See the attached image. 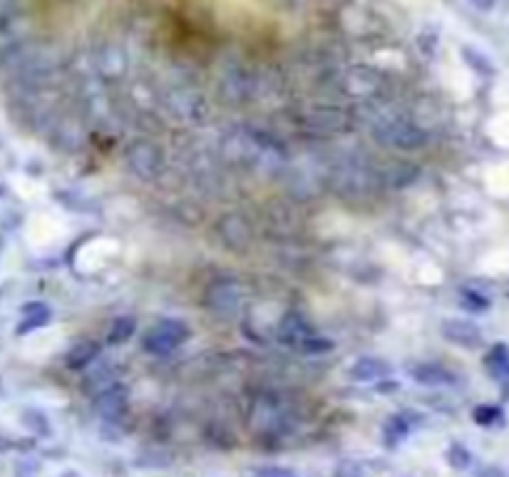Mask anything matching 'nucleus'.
I'll return each instance as SVG.
<instances>
[{
  "instance_id": "nucleus-12",
  "label": "nucleus",
  "mask_w": 509,
  "mask_h": 477,
  "mask_svg": "<svg viewBox=\"0 0 509 477\" xmlns=\"http://www.w3.org/2000/svg\"><path fill=\"white\" fill-rule=\"evenodd\" d=\"M447 463H450L452 468H457V470H465V468H470L472 455L467 453L462 445H452V448L447 450Z\"/></svg>"
},
{
  "instance_id": "nucleus-17",
  "label": "nucleus",
  "mask_w": 509,
  "mask_h": 477,
  "mask_svg": "<svg viewBox=\"0 0 509 477\" xmlns=\"http://www.w3.org/2000/svg\"><path fill=\"white\" fill-rule=\"evenodd\" d=\"M487 304H490V301H487L485 296L475 294V291H462V306H465V309L482 311V309H487Z\"/></svg>"
},
{
  "instance_id": "nucleus-10",
  "label": "nucleus",
  "mask_w": 509,
  "mask_h": 477,
  "mask_svg": "<svg viewBox=\"0 0 509 477\" xmlns=\"http://www.w3.org/2000/svg\"><path fill=\"white\" fill-rule=\"evenodd\" d=\"M382 433H385L387 443H400V440L410 433V423H407L402 415H392L385 423V428H382Z\"/></svg>"
},
{
  "instance_id": "nucleus-2",
  "label": "nucleus",
  "mask_w": 509,
  "mask_h": 477,
  "mask_svg": "<svg viewBox=\"0 0 509 477\" xmlns=\"http://www.w3.org/2000/svg\"><path fill=\"white\" fill-rule=\"evenodd\" d=\"M442 336L450 343L462 345V348H480L482 345V331L470 321H445L442 323Z\"/></svg>"
},
{
  "instance_id": "nucleus-14",
  "label": "nucleus",
  "mask_w": 509,
  "mask_h": 477,
  "mask_svg": "<svg viewBox=\"0 0 509 477\" xmlns=\"http://www.w3.org/2000/svg\"><path fill=\"white\" fill-rule=\"evenodd\" d=\"M249 477H299L294 470L289 468H279V465H264V468H254L249 473Z\"/></svg>"
},
{
  "instance_id": "nucleus-3",
  "label": "nucleus",
  "mask_w": 509,
  "mask_h": 477,
  "mask_svg": "<svg viewBox=\"0 0 509 477\" xmlns=\"http://www.w3.org/2000/svg\"><path fill=\"white\" fill-rule=\"evenodd\" d=\"M95 405H97V410H100L102 418L117 420L119 415L127 410V388H124V385H117V383L107 385V388L97 395Z\"/></svg>"
},
{
  "instance_id": "nucleus-11",
  "label": "nucleus",
  "mask_w": 509,
  "mask_h": 477,
  "mask_svg": "<svg viewBox=\"0 0 509 477\" xmlns=\"http://www.w3.org/2000/svg\"><path fill=\"white\" fill-rule=\"evenodd\" d=\"M487 365H490L497 375H502V370L509 365V350L505 345H495V348H492V353L487 355Z\"/></svg>"
},
{
  "instance_id": "nucleus-6",
  "label": "nucleus",
  "mask_w": 509,
  "mask_h": 477,
  "mask_svg": "<svg viewBox=\"0 0 509 477\" xmlns=\"http://www.w3.org/2000/svg\"><path fill=\"white\" fill-rule=\"evenodd\" d=\"M311 336H314V328H311V326L306 323V318H301V316H289L279 331V338L284 341V343L299 345V348L306 338H311Z\"/></svg>"
},
{
  "instance_id": "nucleus-9",
  "label": "nucleus",
  "mask_w": 509,
  "mask_h": 477,
  "mask_svg": "<svg viewBox=\"0 0 509 477\" xmlns=\"http://www.w3.org/2000/svg\"><path fill=\"white\" fill-rule=\"evenodd\" d=\"M134 328H137L134 318H129V316H119V318H114V323L109 326L107 341L109 343H124V341H129L134 336Z\"/></svg>"
},
{
  "instance_id": "nucleus-20",
  "label": "nucleus",
  "mask_w": 509,
  "mask_h": 477,
  "mask_svg": "<svg viewBox=\"0 0 509 477\" xmlns=\"http://www.w3.org/2000/svg\"><path fill=\"white\" fill-rule=\"evenodd\" d=\"M472 3H475L480 10H490V8H495V0H472Z\"/></svg>"
},
{
  "instance_id": "nucleus-15",
  "label": "nucleus",
  "mask_w": 509,
  "mask_h": 477,
  "mask_svg": "<svg viewBox=\"0 0 509 477\" xmlns=\"http://www.w3.org/2000/svg\"><path fill=\"white\" fill-rule=\"evenodd\" d=\"M500 418H502V410L495 408V405H480V408H475V420L480 425H492Z\"/></svg>"
},
{
  "instance_id": "nucleus-5",
  "label": "nucleus",
  "mask_w": 509,
  "mask_h": 477,
  "mask_svg": "<svg viewBox=\"0 0 509 477\" xmlns=\"http://www.w3.org/2000/svg\"><path fill=\"white\" fill-rule=\"evenodd\" d=\"M382 137H385L390 144L402 147V149H415V147H420V144H425V134H422L417 127H412V124H407V122L387 124V129L382 132Z\"/></svg>"
},
{
  "instance_id": "nucleus-13",
  "label": "nucleus",
  "mask_w": 509,
  "mask_h": 477,
  "mask_svg": "<svg viewBox=\"0 0 509 477\" xmlns=\"http://www.w3.org/2000/svg\"><path fill=\"white\" fill-rule=\"evenodd\" d=\"M50 321V311L45 309L43 304L38 306V313H33V316H28V321H23L20 323V328H18V333H28L30 328H38V326H45Z\"/></svg>"
},
{
  "instance_id": "nucleus-4",
  "label": "nucleus",
  "mask_w": 509,
  "mask_h": 477,
  "mask_svg": "<svg viewBox=\"0 0 509 477\" xmlns=\"http://www.w3.org/2000/svg\"><path fill=\"white\" fill-rule=\"evenodd\" d=\"M390 373V363H385L382 358H360L348 370V375L358 383H377V380H385Z\"/></svg>"
},
{
  "instance_id": "nucleus-16",
  "label": "nucleus",
  "mask_w": 509,
  "mask_h": 477,
  "mask_svg": "<svg viewBox=\"0 0 509 477\" xmlns=\"http://www.w3.org/2000/svg\"><path fill=\"white\" fill-rule=\"evenodd\" d=\"M331 341H323L321 336H311V338H306L304 343H301V350H306V353H323V350H331Z\"/></svg>"
},
{
  "instance_id": "nucleus-1",
  "label": "nucleus",
  "mask_w": 509,
  "mask_h": 477,
  "mask_svg": "<svg viewBox=\"0 0 509 477\" xmlns=\"http://www.w3.org/2000/svg\"><path fill=\"white\" fill-rule=\"evenodd\" d=\"M186 338H189L186 323H181L176 318H164L144 333V348L154 355H167L169 350H174Z\"/></svg>"
},
{
  "instance_id": "nucleus-18",
  "label": "nucleus",
  "mask_w": 509,
  "mask_h": 477,
  "mask_svg": "<svg viewBox=\"0 0 509 477\" xmlns=\"http://www.w3.org/2000/svg\"><path fill=\"white\" fill-rule=\"evenodd\" d=\"M25 425H30L33 430H35V425H40V430L48 433V423L43 420V413H35V410H28V413H25Z\"/></svg>"
},
{
  "instance_id": "nucleus-19",
  "label": "nucleus",
  "mask_w": 509,
  "mask_h": 477,
  "mask_svg": "<svg viewBox=\"0 0 509 477\" xmlns=\"http://www.w3.org/2000/svg\"><path fill=\"white\" fill-rule=\"evenodd\" d=\"M336 477H360V468L355 463H343L336 470Z\"/></svg>"
},
{
  "instance_id": "nucleus-21",
  "label": "nucleus",
  "mask_w": 509,
  "mask_h": 477,
  "mask_svg": "<svg viewBox=\"0 0 509 477\" xmlns=\"http://www.w3.org/2000/svg\"><path fill=\"white\" fill-rule=\"evenodd\" d=\"M8 448H10V443H5V440L0 438V450H8Z\"/></svg>"
},
{
  "instance_id": "nucleus-8",
  "label": "nucleus",
  "mask_w": 509,
  "mask_h": 477,
  "mask_svg": "<svg viewBox=\"0 0 509 477\" xmlns=\"http://www.w3.org/2000/svg\"><path fill=\"white\" fill-rule=\"evenodd\" d=\"M97 355H100V345L95 343V341H80V343H75L73 348L68 350V365L80 370L92 363Z\"/></svg>"
},
{
  "instance_id": "nucleus-7",
  "label": "nucleus",
  "mask_w": 509,
  "mask_h": 477,
  "mask_svg": "<svg viewBox=\"0 0 509 477\" xmlns=\"http://www.w3.org/2000/svg\"><path fill=\"white\" fill-rule=\"evenodd\" d=\"M410 373H412V378L422 385H450V383H455V375H452L450 370L442 368V365L422 363V365L410 368Z\"/></svg>"
}]
</instances>
